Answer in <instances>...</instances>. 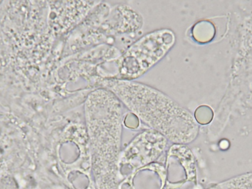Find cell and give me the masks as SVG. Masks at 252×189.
I'll return each mask as SVG.
<instances>
[{"instance_id":"obj_1","label":"cell","mask_w":252,"mask_h":189,"mask_svg":"<svg viewBox=\"0 0 252 189\" xmlns=\"http://www.w3.org/2000/svg\"><path fill=\"white\" fill-rule=\"evenodd\" d=\"M94 82L113 93L130 113L167 141L185 145L196 138L198 126L193 116L162 92L135 81L97 77Z\"/></svg>"},{"instance_id":"obj_2","label":"cell","mask_w":252,"mask_h":189,"mask_svg":"<svg viewBox=\"0 0 252 189\" xmlns=\"http://www.w3.org/2000/svg\"><path fill=\"white\" fill-rule=\"evenodd\" d=\"M122 103L106 89L97 87L87 95L84 117L91 155L97 169L117 166L124 123Z\"/></svg>"},{"instance_id":"obj_3","label":"cell","mask_w":252,"mask_h":189,"mask_svg":"<svg viewBox=\"0 0 252 189\" xmlns=\"http://www.w3.org/2000/svg\"><path fill=\"white\" fill-rule=\"evenodd\" d=\"M176 35L170 29L153 31L135 41L125 53L108 65L106 69H115L112 78L134 81L158 64L173 48Z\"/></svg>"},{"instance_id":"obj_4","label":"cell","mask_w":252,"mask_h":189,"mask_svg":"<svg viewBox=\"0 0 252 189\" xmlns=\"http://www.w3.org/2000/svg\"><path fill=\"white\" fill-rule=\"evenodd\" d=\"M167 141L161 134L148 129L138 135L131 141L118 160L120 169H138L148 165L165 150Z\"/></svg>"},{"instance_id":"obj_5","label":"cell","mask_w":252,"mask_h":189,"mask_svg":"<svg viewBox=\"0 0 252 189\" xmlns=\"http://www.w3.org/2000/svg\"><path fill=\"white\" fill-rule=\"evenodd\" d=\"M215 32L213 23L208 21H201L192 28V37L197 42H209L214 37Z\"/></svg>"},{"instance_id":"obj_6","label":"cell","mask_w":252,"mask_h":189,"mask_svg":"<svg viewBox=\"0 0 252 189\" xmlns=\"http://www.w3.org/2000/svg\"><path fill=\"white\" fill-rule=\"evenodd\" d=\"M195 118L198 123L207 124L213 119V111L207 106H202L195 112Z\"/></svg>"}]
</instances>
